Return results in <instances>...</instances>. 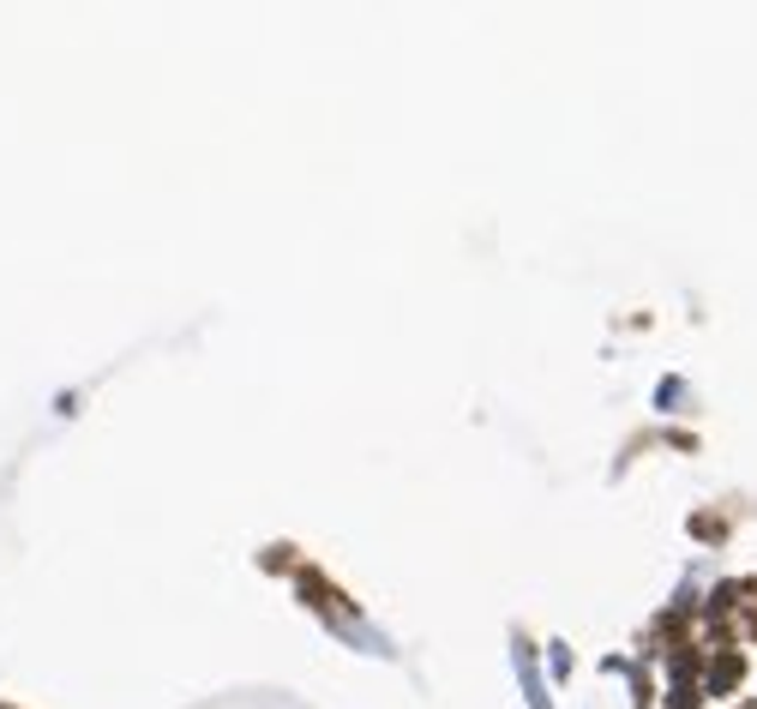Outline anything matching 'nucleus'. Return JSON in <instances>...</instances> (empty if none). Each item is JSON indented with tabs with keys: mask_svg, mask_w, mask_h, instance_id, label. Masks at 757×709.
<instances>
[{
	"mask_svg": "<svg viewBox=\"0 0 757 709\" xmlns=\"http://www.w3.org/2000/svg\"><path fill=\"white\" fill-rule=\"evenodd\" d=\"M511 668H517V686H524V703L529 709H554V698H547V679L536 668V649H529L524 638L511 643Z\"/></svg>",
	"mask_w": 757,
	"mask_h": 709,
	"instance_id": "1",
	"label": "nucleus"
},
{
	"mask_svg": "<svg viewBox=\"0 0 757 709\" xmlns=\"http://www.w3.org/2000/svg\"><path fill=\"white\" fill-rule=\"evenodd\" d=\"M679 403H686V379H661V386H656V409L667 416V409H679Z\"/></svg>",
	"mask_w": 757,
	"mask_h": 709,
	"instance_id": "2",
	"label": "nucleus"
},
{
	"mask_svg": "<svg viewBox=\"0 0 757 709\" xmlns=\"http://www.w3.org/2000/svg\"><path fill=\"white\" fill-rule=\"evenodd\" d=\"M739 679V656H721L716 668H709V691H727Z\"/></svg>",
	"mask_w": 757,
	"mask_h": 709,
	"instance_id": "3",
	"label": "nucleus"
},
{
	"mask_svg": "<svg viewBox=\"0 0 757 709\" xmlns=\"http://www.w3.org/2000/svg\"><path fill=\"white\" fill-rule=\"evenodd\" d=\"M547 656H554V679L571 673V649H566V643H547Z\"/></svg>",
	"mask_w": 757,
	"mask_h": 709,
	"instance_id": "4",
	"label": "nucleus"
}]
</instances>
